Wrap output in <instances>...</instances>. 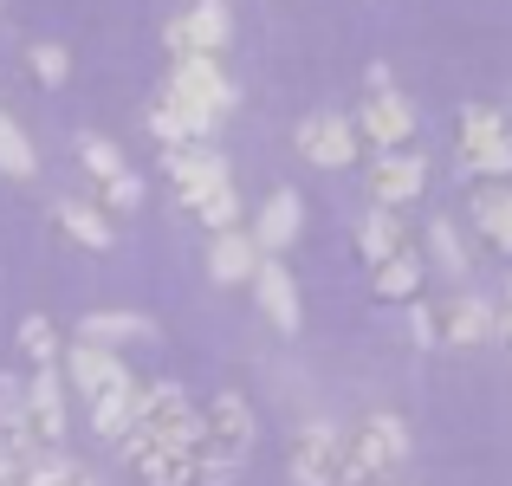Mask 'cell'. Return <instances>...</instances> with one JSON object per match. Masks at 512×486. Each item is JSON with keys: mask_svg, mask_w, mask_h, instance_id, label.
Masks as SVG:
<instances>
[{"mask_svg": "<svg viewBox=\"0 0 512 486\" xmlns=\"http://www.w3.org/2000/svg\"><path fill=\"white\" fill-rule=\"evenodd\" d=\"M234 78L221 72V59H175L169 85H163V111L175 117V124L188 130V143H201L214 124H221V111H234Z\"/></svg>", "mask_w": 512, "mask_h": 486, "instance_id": "obj_1", "label": "cell"}, {"mask_svg": "<svg viewBox=\"0 0 512 486\" xmlns=\"http://www.w3.org/2000/svg\"><path fill=\"white\" fill-rule=\"evenodd\" d=\"M344 448H350V486H376V480L402 474V461H409V422L376 409L344 435Z\"/></svg>", "mask_w": 512, "mask_h": 486, "instance_id": "obj_2", "label": "cell"}, {"mask_svg": "<svg viewBox=\"0 0 512 486\" xmlns=\"http://www.w3.org/2000/svg\"><path fill=\"white\" fill-rule=\"evenodd\" d=\"M454 150H461L467 175H480V182H512V124H506V111H493V104H467Z\"/></svg>", "mask_w": 512, "mask_h": 486, "instance_id": "obj_3", "label": "cell"}, {"mask_svg": "<svg viewBox=\"0 0 512 486\" xmlns=\"http://www.w3.org/2000/svg\"><path fill=\"white\" fill-rule=\"evenodd\" d=\"M78 162H85L104 214H137L143 208V175L124 162V150H117L111 137H91V130H85V137H78Z\"/></svg>", "mask_w": 512, "mask_h": 486, "instance_id": "obj_4", "label": "cell"}, {"mask_svg": "<svg viewBox=\"0 0 512 486\" xmlns=\"http://www.w3.org/2000/svg\"><path fill=\"white\" fill-rule=\"evenodd\" d=\"M286 461L299 486H350V448H344V428H331V422H305L292 435Z\"/></svg>", "mask_w": 512, "mask_h": 486, "instance_id": "obj_5", "label": "cell"}, {"mask_svg": "<svg viewBox=\"0 0 512 486\" xmlns=\"http://www.w3.org/2000/svg\"><path fill=\"white\" fill-rule=\"evenodd\" d=\"M175 59H221L227 39H234V20H227V0H188L182 13L163 26Z\"/></svg>", "mask_w": 512, "mask_h": 486, "instance_id": "obj_6", "label": "cell"}, {"mask_svg": "<svg viewBox=\"0 0 512 486\" xmlns=\"http://www.w3.org/2000/svg\"><path fill=\"white\" fill-rule=\"evenodd\" d=\"M292 143H299V156L312 162V169H350V162H357V150H363L357 117H344V111L305 117V124L292 130Z\"/></svg>", "mask_w": 512, "mask_h": 486, "instance_id": "obj_7", "label": "cell"}, {"mask_svg": "<svg viewBox=\"0 0 512 486\" xmlns=\"http://www.w3.org/2000/svg\"><path fill=\"white\" fill-rule=\"evenodd\" d=\"M163 169L175 182V201L182 208H195L201 195H214V188H227L234 175H227V156L208 150V143H182V150H163Z\"/></svg>", "mask_w": 512, "mask_h": 486, "instance_id": "obj_8", "label": "cell"}, {"mask_svg": "<svg viewBox=\"0 0 512 486\" xmlns=\"http://www.w3.org/2000/svg\"><path fill=\"white\" fill-rule=\"evenodd\" d=\"M422 188H428V162L415 156V150H383V156L370 162V195H376V208L402 214L409 201H422Z\"/></svg>", "mask_w": 512, "mask_h": 486, "instance_id": "obj_9", "label": "cell"}, {"mask_svg": "<svg viewBox=\"0 0 512 486\" xmlns=\"http://www.w3.org/2000/svg\"><path fill=\"white\" fill-rule=\"evenodd\" d=\"M357 137L376 143V150H409V137H415V104L402 98L396 85H389V91H370V98H363V111H357Z\"/></svg>", "mask_w": 512, "mask_h": 486, "instance_id": "obj_10", "label": "cell"}, {"mask_svg": "<svg viewBox=\"0 0 512 486\" xmlns=\"http://www.w3.org/2000/svg\"><path fill=\"white\" fill-rule=\"evenodd\" d=\"M65 383L78 389L85 402H98V396H111V389H124V383H137V376L117 363V350H104V344H72L65 350Z\"/></svg>", "mask_w": 512, "mask_h": 486, "instance_id": "obj_11", "label": "cell"}, {"mask_svg": "<svg viewBox=\"0 0 512 486\" xmlns=\"http://www.w3.org/2000/svg\"><path fill=\"white\" fill-rule=\"evenodd\" d=\"M493 331H500V305H487L480 292H454V299H441V344L474 350V344H493Z\"/></svg>", "mask_w": 512, "mask_h": 486, "instance_id": "obj_12", "label": "cell"}, {"mask_svg": "<svg viewBox=\"0 0 512 486\" xmlns=\"http://www.w3.org/2000/svg\"><path fill=\"white\" fill-rule=\"evenodd\" d=\"M20 396H26V415H33V435L46 441V448H65V376L33 370Z\"/></svg>", "mask_w": 512, "mask_h": 486, "instance_id": "obj_13", "label": "cell"}, {"mask_svg": "<svg viewBox=\"0 0 512 486\" xmlns=\"http://www.w3.org/2000/svg\"><path fill=\"white\" fill-rule=\"evenodd\" d=\"M299 227H305L299 188H273V195H266V208L253 214V247H260V253H286L292 240H299Z\"/></svg>", "mask_w": 512, "mask_h": 486, "instance_id": "obj_14", "label": "cell"}, {"mask_svg": "<svg viewBox=\"0 0 512 486\" xmlns=\"http://www.w3.org/2000/svg\"><path fill=\"white\" fill-rule=\"evenodd\" d=\"M201 428H208L214 448H234V454H253V409L240 389H221V396L201 409Z\"/></svg>", "mask_w": 512, "mask_h": 486, "instance_id": "obj_15", "label": "cell"}, {"mask_svg": "<svg viewBox=\"0 0 512 486\" xmlns=\"http://www.w3.org/2000/svg\"><path fill=\"white\" fill-rule=\"evenodd\" d=\"M52 221H59V234L72 240V247H91V253H111L117 247V227H111V214L98 208V201H52Z\"/></svg>", "mask_w": 512, "mask_h": 486, "instance_id": "obj_16", "label": "cell"}, {"mask_svg": "<svg viewBox=\"0 0 512 486\" xmlns=\"http://www.w3.org/2000/svg\"><path fill=\"white\" fill-rule=\"evenodd\" d=\"M253 299H260V312L273 318V331H299L305 312H299V286H292V273L279 260H260V273H253Z\"/></svg>", "mask_w": 512, "mask_h": 486, "instance_id": "obj_17", "label": "cell"}, {"mask_svg": "<svg viewBox=\"0 0 512 486\" xmlns=\"http://www.w3.org/2000/svg\"><path fill=\"white\" fill-rule=\"evenodd\" d=\"M422 279H428V260L415 247H402L396 260L370 266V292H376V299H389V305H415V299H422Z\"/></svg>", "mask_w": 512, "mask_h": 486, "instance_id": "obj_18", "label": "cell"}, {"mask_svg": "<svg viewBox=\"0 0 512 486\" xmlns=\"http://www.w3.org/2000/svg\"><path fill=\"white\" fill-rule=\"evenodd\" d=\"M474 227H480V240H487L493 253H512V182H487V188H474Z\"/></svg>", "mask_w": 512, "mask_h": 486, "instance_id": "obj_19", "label": "cell"}, {"mask_svg": "<svg viewBox=\"0 0 512 486\" xmlns=\"http://www.w3.org/2000/svg\"><path fill=\"white\" fill-rule=\"evenodd\" d=\"M150 337H156V324L143 312H85L78 318V344L117 350V344H150Z\"/></svg>", "mask_w": 512, "mask_h": 486, "instance_id": "obj_20", "label": "cell"}, {"mask_svg": "<svg viewBox=\"0 0 512 486\" xmlns=\"http://www.w3.org/2000/svg\"><path fill=\"white\" fill-rule=\"evenodd\" d=\"M208 273L221 279V286H247L253 273H260V247H253V234H214V247H208Z\"/></svg>", "mask_w": 512, "mask_h": 486, "instance_id": "obj_21", "label": "cell"}, {"mask_svg": "<svg viewBox=\"0 0 512 486\" xmlns=\"http://www.w3.org/2000/svg\"><path fill=\"white\" fill-rule=\"evenodd\" d=\"M409 247V227H402V214H389V208H370L357 221V253L370 266H383V260H396V253Z\"/></svg>", "mask_w": 512, "mask_h": 486, "instance_id": "obj_22", "label": "cell"}, {"mask_svg": "<svg viewBox=\"0 0 512 486\" xmlns=\"http://www.w3.org/2000/svg\"><path fill=\"white\" fill-rule=\"evenodd\" d=\"M130 474H137L143 486H195V448H175V441H163V448L143 454Z\"/></svg>", "mask_w": 512, "mask_h": 486, "instance_id": "obj_23", "label": "cell"}, {"mask_svg": "<svg viewBox=\"0 0 512 486\" xmlns=\"http://www.w3.org/2000/svg\"><path fill=\"white\" fill-rule=\"evenodd\" d=\"M91 428H98V441L117 448V441L137 428V383H124V389H111V396L91 402Z\"/></svg>", "mask_w": 512, "mask_h": 486, "instance_id": "obj_24", "label": "cell"}, {"mask_svg": "<svg viewBox=\"0 0 512 486\" xmlns=\"http://www.w3.org/2000/svg\"><path fill=\"white\" fill-rule=\"evenodd\" d=\"M20 357L33 363V370H59V324H52L46 312H33V318H20Z\"/></svg>", "mask_w": 512, "mask_h": 486, "instance_id": "obj_25", "label": "cell"}, {"mask_svg": "<svg viewBox=\"0 0 512 486\" xmlns=\"http://www.w3.org/2000/svg\"><path fill=\"white\" fill-rule=\"evenodd\" d=\"M20 486H91V480H85V467H78L72 454L46 448V454H33V461L20 467Z\"/></svg>", "mask_w": 512, "mask_h": 486, "instance_id": "obj_26", "label": "cell"}, {"mask_svg": "<svg viewBox=\"0 0 512 486\" xmlns=\"http://www.w3.org/2000/svg\"><path fill=\"white\" fill-rule=\"evenodd\" d=\"M240 467H247V454L214 448V441L201 435V448H195V486H234V480H240Z\"/></svg>", "mask_w": 512, "mask_h": 486, "instance_id": "obj_27", "label": "cell"}, {"mask_svg": "<svg viewBox=\"0 0 512 486\" xmlns=\"http://www.w3.org/2000/svg\"><path fill=\"white\" fill-rule=\"evenodd\" d=\"M0 175H39V156H33V143H26V130L13 124L7 111H0Z\"/></svg>", "mask_w": 512, "mask_h": 486, "instance_id": "obj_28", "label": "cell"}, {"mask_svg": "<svg viewBox=\"0 0 512 486\" xmlns=\"http://www.w3.org/2000/svg\"><path fill=\"white\" fill-rule=\"evenodd\" d=\"M26 72H33L46 91H59L65 78H72V52L52 46V39H33V46H26Z\"/></svg>", "mask_w": 512, "mask_h": 486, "instance_id": "obj_29", "label": "cell"}, {"mask_svg": "<svg viewBox=\"0 0 512 486\" xmlns=\"http://www.w3.org/2000/svg\"><path fill=\"white\" fill-rule=\"evenodd\" d=\"M428 247H435V266L448 279H467V247H461V234H454L448 214H435V221H428Z\"/></svg>", "mask_w": 512, "mask_h": 486, "instance_id": "obj_30", "label": "cell"}, {"mask_svg": "<svg viewBox=\"0 0 512 486\" xmlns=\"http://www.w3.org/2000/svg\"><path fill=\"white\" fill-rule=\"evenodd\" d=\"M188 214H195L201 227H214V234H234V227H240V195H234V182L214 188V195H201Z\"/></svg>", "mask_w": 512, "mask_h": 486, "instance_id": "obj_31", "label": "cell"}, {"mask_svg": "<svg viewBox=\"0 0 512 486\" xmlns=\"http://www.w3.org/2000/svg\"><path fill=\"white\" fill-rule=\"evenodd\" d=\"M409 331H415V344H422V350H435L441 344V305L435 299H415L409 305Z\"/></svg>", "mask_w": 512, "mask_h": 486, "instance_id": "obj_32", "label": "cell"}, {"mask_svg": "<svg viewBox=\"0 0 512 486\" xmlns=\"http://www.w3.org/2000/svg\"><path fill=\"white\" fill-rule=\"evenodd\" d=\"M20 467H26L20 454H7V448H0V486H20Z\"/></svg>", "mask_w": 512, "mask_h": 486, "instance_id": "obj_33", "label": "cell"}, {"mask_svg": "<svg viewBox=\"0 0 512 486\" xmlns=\"http://www.w3.org/2000/svg\"><path fill=\"white\" fill-rule=\"evenodd\" d=\"M493 337H506V344H512V312H500V331H493Z\"/></svg>", "mask_w": 512, "mask_h": 486, "instance_id": "obj_34", "label": "cell"}, {"mask_svg": "<svg viewBox=\"0 0 512 486\" xmlns=\"http://www.w3.org/2000/svg\"><path fill=\"white\" fill-rule=\"evenodd\" d=\"M500 312H512V286H506V305H500Z\"/></svg>", "mask_w": 512, "mask_h": 486, "instance_id": "obj_35", "label": "cell"}]
</instances>
